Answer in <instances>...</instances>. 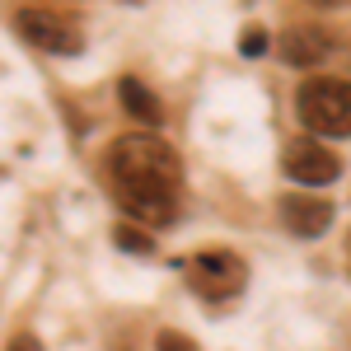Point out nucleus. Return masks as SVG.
Returning a JSON list of instances; mask_svg holds the SVG:
<instances>
[{
  "instance_id": "obj_1",
  "label": "nucleus",
  "mask_w": 351,
  "mask_h": 351,
  "mask_svg": "<svg viewBox=\"0 0 351 351\" xmlns=\"http://www.w3.org/2000/svg\"><path fill=\"white\" fill-rule=\"evenodd\" d=\"M112 188H173L183 178V160L178 150L155 132H127L108 155Z\"/></svg>"
},
{
  "instance_id": "obj_12",
  "label": "nucleus",
  "mask_w": 351,
  "mask_h": 351,
  "mask_svg": "<svg viewBox=\"0 0 351 351\" xmlns=\"http://www.w3.org/2000/svg\"><path fill=\"white\" fill-rule=\"evenodd\" d=\"M10 351H43V342H38V337H14V342H10Z\"/></svg>"
},
{
  "instance_id": "obj_4",
  "label": "nucleus",
  "mask_w": 351,
  "mask_h": 351,
  "mask_svg": "<svg viewBox=\"0 0 351 351\" xmlns=\"http://www.w3.org/2000/svg\"><path fill=\"white\" fill-rule=\"evenodd\" d=\"M14 28H19L24 43L43 47V52H56V56H75L84 47V38L75 33V24L61 19V14H52V10H19V14H14Z\"/></svg>"
},
{
  "instance_id": "obj_3",
  "label": "nucleus",
  "mask_w": 351,
  "mask_h": 351,
  "mask_svg": "<svg viewBox=\"0 0 351 351\" xmlns=\"http://www.w3.org/2000/svg\"><path fill=\"white\" fill-rule=\"evenodd\" d=\"M188 276H192V286H197V295H211V300H225V295H234L243 286V263L230 253V248H202V253H192V263H188Z\"/></svg>"
},
{
  "instance_id": "obj_2",
  "label": "nucleus",
  "mask_w": 351,
  "mask_h": 351,
  "mask_svg": "<svg viewBox=\"0 0 351 351\" xmlns=\"http://www.w3.org/2000/svg\"><path fill=\"white\" fill-rule=\"evenodd\" d=\"M295 112L314 136H351V80L314 75L295 89Z\"/></svg>"
},
{
  "instance_id": "obj_10",
  "label": "nucleus",
  "mask_w": 351,
  "mask_h": 351,
  "mask_svg": "<svg viewBox=\"0 0 351 351\" xmlns=\"http://www.w3.org/2000/svg\"><path fill=\"white\" fill-rule=\"evenodd\" d=\"M155 351H202L192 337H183V332H173V328H164L160 337H155Z\"/></svg>"
},
{
  "instance_id": "obj_5",
  "label": "nucleus",
  "mask_w": 351,
  "mask_h": 351,
  "mask_svg": "<svg viewBox=\"0 0 351 351\" xmlns=\"http://www.w3.org/2000/svg\"><path fill=\"white\" fill-rule=\"evenodd\" d=\"M337 173H342V160L319 145V141H291L286 145V178L300 183V188H328V183H337Z\"/></svg>"
},
{
  "instance_id": "obj_6",
  "label": "nucleus",
  "mask_w": 351,
  "mask_h": 351,
  "mask_svg": "<svg viewBox=\"0 0 351 351\" xmlns=\"http://www.w3.org/2000/svg\"><path fill=\"white\" fill-rule=\"evenodd\" d=\"M281 225L291 234H300V239H319L328 225H332V206L319 202V197L291 192V197H281Z\"/></svg>"
},
{
  "instance_id": "obj_13",
  "label": "nucleus",
  "mask_w": 351,
  "mask_h": 351,
  "mask_svg": "<svg viewBox=\"0 0 351 351\" xmlns=\"http://www.w3.org/2000/svg\"><path fill=\"white\" fill-rule=\"evenodd\" d=\"M309 5H319V10H332V5H342V0H309Z\"/></svg>"
},
{
  "instance_id": "obj_8",
  "label": "nucleus",
  "mask_w": 351,
  "mask_h": 351,
  "mask_svg": "<svg viewBox=\"0 0 351 351\" xmlns=\"http://www.w3.org/2000/svg\"><path fill=\"white\" fill-rule=\"evenodd\" d=\"M117 99H122L127 117H136L141 127H160V122H164L160 99H155V94H150L141 80H132V75H122V80H117Z\"/></svg>"
},
{
  "instance_id": "obj_9",
  "label": "nucleus",
  "mask_w": 351,
  "mask_h": 351,
  "mask_svg": "<svg viewBox=\"0 0 351 351\" xmlns=\"http://www.w3.org/2000/svg\"><path fill=\"white\" fill-rule=\"evenodd\" d=\"M112 243H117V248H127V253H155V239H150L136 220H122V225L112 230Z\"/></svg>"
},
{
  "instance_id": "obj_11",
  "label": "nucleus",
  "mask_w": 351,
  "mask_h": 351,
  "mask_svg": "<svg viewBox=\"0 0 351 351\" xmlns=\"http://www.w3.org/2000/svg\"><path fill=\"white\" fill-rule=\"evenodd\" d=\"M239 52L243 56H263L267 52V33H263V28H248V33L239 38Z\"/></svg>"
},
{
  "instance_id": "obj_7",
  "label": "nucleus",
  "mask_w": 351,
  "mask_h": 351,
  "mask_svg": "<svg viewBox=\"0 0 351 351\" xmlns=\"http://www.w3.org/2000/svg\"><path fill=\"white\" fill-rule=\"evenodd\" d=\"M328 56V33L324 28H309V24H300V28H286L281 33V61L286 66H319Z\"/></svg>"
}]
</instances>
